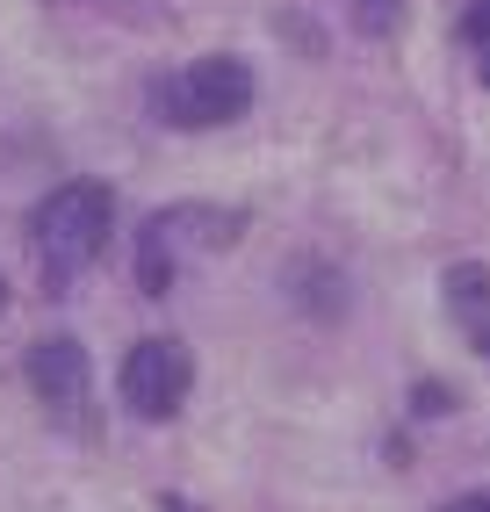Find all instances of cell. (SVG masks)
<instances>
[{
  "instance_id": "cell-1",
  "label": "cell",
  "mask_w": 490,
  "mask_h": 512,
  "mask_svg": "<svg viewBox=\"0 0 490 512\" xmlns=\"http://www.w3.org/2000/svg\"><path fill=\"white\" fill-rule=\"evenodd\" d=\"M109 224H116V195L109 181H65L37 202V217H29V238H37V260H44V282L65 289L73 275L101 260L109 246Z\"/></svg>"
},
{
  "instance_id": "cell-2",
  "label": "cell",
  "mask_w": 490,
  "mask_h": 512,
  "mask_svg": "<svg viewBox=\"0 0 490 512\" xmlns=\"http://www.w3.org/2000/svg\"><path fill=\"white\" fill-rule=\"evenodd\" d=\"M152 109L181 130L238 123L253 109V73H245V58H195V65H181V73H166L152 87Z\"/></svg>"
},
{
  "instance_id": "cell-3",
  "label": "cell",
  "mask_w": 490,
  "mask_h": 512,
  "mask_svg": "<svg viewBox=\"0 0 490 512\" xmlns=\"http://www.w3.org/2000/svg\"><path fill=\"white\" fill-rule=\"evenodd\" d=\"M188 383H195V361H188L181 339H137L123 354V404L152 426L188 404Z\"/></svg>"
},
{
  "instance_id": "cell-4",
  "label": "cell",
  "mask_w": 490,
  "mask_h": 512,
  "mask_svg": "<svg viewBox=\"0 0 490 512\" xmlns=\"http://www.w3.org/2000/svg\"><path fill=\"white\" fill-rule=\"evenodd\" d=\"M29 390H37L58 419H87V354H80V339H37V347H29Z\"/></svg>"
},
{
  "instance_id": "cell-5",
  "label": "cell",
  "mask_w": 490,
  "mask_h": 512,
  "mask_svg": "<svg viewBox=\"0 0 490 512\" xmlns=\"http://www.w3.org/2000/svg\"><path fill=\"white\" fill-rule=\"evenodd\" d=\"M447 303H454V318H462V332L490 339V267H447Z\"/></svg>"
},
{
  "instance_id": "cell-6",
  "label": "cell",
  "mask_w": 490,
  "mask_h": 512,
  "mask_svg": "<svg viewBox=\"0 0 490 512\" xmlns=\"http://www.w3.org/2000/svg\"><path fill=\"white\" fill-rule=\"evenodd\" d=\"M462 37L490 51V0H469V15H462Z\"/></svg>"
},
{
  "instance_id": "cell-7",
  "label": "cell",
  "mask_w": 490,
  "mask_h": 512,
  "mask_svg": "<svg viewBox=\"0 0 490 512\" xmlns=\"http://www.w3.org/2000/svg\"><path fill=\"white\" fill-rule=\"evenodd\" d=\"M361 8V29H397V0H354Z\"/></svg>"
},
{
  "instance_id": "cell-8",
  "label": "cell",
  "mask_w": 490,
  "mask_h": 512,
  "mask_svg": "<svg viewBox=\"0 0 490 512\" xmlns=\"http://www.w3.org/2000/svg\"><path fill=\"white\" fill-rule=\"evenodd\" d=\"M411 404H418V412H447V404H454V390H440V383H418V390H411Z\"/></svg>"
},
{
  "instance_id": "cell-9",
  "label": "cell",
  "mask_w": 490,
  "mask_h": 512,
  "mask_svg": "<svg viewBox=\"0 0 490 512\" xmlns=\"http://www.w3.org/2000/svg\"><path fill=\"white\" fill-rule=\"evenodd\" d=\"M440 512H490V491H469V498H454V505H440Z\"/></svg>"
},
{
  "instance_id": "cell-10",
  "label": "cell",
  "mask_w": 490,
  "mask_h": 512,
  "mask_svg": "<svg viewBox=\"0 0 490 512\" xmlns=\"http://www.w3.org/2000/svg\"><path fill=\"white\" fill-rule=\"evenodd\" d=\"M483 80H490V51H483Z\"/></svg>"
},
{
  "instance_id": "cell-11",
  "label": "cell",
  "mask_w": 490,
  "mask_h": 512,
  "mask_svg": "<svg viewBox=\"0 0 490 512\" xmlns=\"http://www.w3.org/2000/svg\"><path fill=\"white\" fill-rule=\"evenodd\" d=\"M0 303H8V282H0Z\"/></svg>"
},
{
  "instance_id": "cell-12",
  "label": "cell",
  "mask_w": 490,
  "mask_h": 512,
  "mask_svg": "<svg viewBox=\"0 0 490 512\" xmlns=\"http://www.w3.org/2000/svg\"><path fill=\"white\" fill-rule=\"evenodd\" d=\"M483 354H490V339H483Z\"/></svg>"
}]
</instances>
